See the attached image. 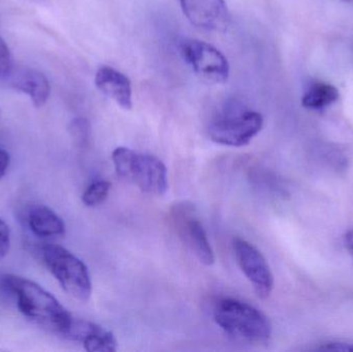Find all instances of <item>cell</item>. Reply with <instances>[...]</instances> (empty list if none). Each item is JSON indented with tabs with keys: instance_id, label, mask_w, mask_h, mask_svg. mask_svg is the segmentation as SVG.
I'll use <instances>...</instances> for the list:
<instances>
[{
	"instance_id": "obj_2",
	"label": "cell",
	"mask_w": 353,
	"mask_h": 352,
	"mask_svg": "<svg viewBox=\"0 0 353 352\" xmlns=\"http://www.w3.org/2000/svg\"><path fill=\"white\" fill-rule=\"evenodd\" d=\"M116 173L145 194L163 196L169 188L165 163L152 154L119 147L112 154Z\"/></svg>"
},
{
	"instance_id": "obj_15",
	"label": "cell",
	"mask_w": 353,
	"mask_h": 352,
	"mask_svg": "<svg viewBox=\"0 0 353 352\" xmlns=\"http://www.w3.org/2000/svg\"><path fill=\"white\" fill-rule=\"evenodd\" d=\"M112 184L108 181L93 182L88 186L82 196V200L87 207H95L105 202V198L109 196Z\"/></svg>"
},
{
	"instance_id": "obj_16",
	"label": "cell",
	"mask_w": 353,
	"mask_h": 352,
	"mask_svg": "<svg viewBox=\"0 0 353 352\" xmlns=\"http://www.w3.org/2000/svg\"><path fill=\"white\" fill-rule=\"evenodd\" d=\"M70 132L79 146H85L90 138V124L85 118H76L70 123Z\"/></svg>"
},
{
	"instance_id": "obj_13",
	"label": "cell",
	"mask_w": 353,
	"mask_h": 352,
	"mask_svg": "<svg viewBox=\"0 0 353 352\" xmlns=\"http://www.w3.org/2000/svg\"><path fill=\"white\" fill-rule=\"evenodd\" d=\"M27 223L30 231L37 237H55L65 231L61 217L45 205L37 204L29 207Z\"/></svg>"
},
{
	"instance_id": "obj_20",
	"label": "cell",
	"mask_w": 353,
	"mask_h": 352,
	"mask_svg": "<svg viewBox=\"0 0 353 352\" xmlns=\"http://www.w3.org/2000/svg\"><path fill=\"white\" fill-rule=\"evenodd\" d=\"M10 165V155L6 151L0 149V180L4 177Z\"/></svg>"
},
{
	"instance_id": "obj_4",
	"label": "cell",
	"mask_w": 353,
	"mask_h": 352,
	"mask_svg": "<svg viewBox=\"0 0 353 352\" xmlns=\"http://www.w3.org/2000/svg\"><path fill=\"white\" fill-rule=\"evenodd\" d=\"M41 258L48 270L68 296L84 303L89 301L92 283L88 269L80 258L56 244L43 246Z\"/></svg>"
},
{
	"instance_id": "obj_18",
	"label": "cell",
	"mask_w": 353,
	"mask_h": 352,
	"mask_svg": "<svg viewBox=\"0 0 353 352\" xmlns=\"http://www.w3.org/2000/svg\"><path fill=\"white\" fill-rule=\"evenodd\" d=\"M10 231L8 225L0 218V258H4L10 251Z\"/></svg>"
},
{
	"instance_id": "obj_14",
	"label": "cell",
	"mask_w": 353,
	"mask_h": 352,
	"mask_svg": "<svg viewBox=\"0 0 353 352\" xmlns=\"http://www.w3.org/2000/svg\"><path fill=\"white\" fill-rule=\"evenodd\" d=\"M339 90L330 83L314 82L303 95V107L309 110H323L339 99Z\"/></svg>"
},
{
	"instance_id": "obj_1",
	"label": "cell",
	"mask_w": 353,
	"mask_h": 352,
	"mask_svg": "<svg viewBox=\"0 0 353 352\" xmlns=\"http://www.w3.org/2000/svg\"><path fill=\"white\" fill-rule=\"evenodd\" d=\"M3 284L16 297L21 313L34 324L58 336L68 338L74 318L45 289L22 277L8 275Z\"/></svg>"
},
{
	"instance_id": "obj_21",
	"label": "cell",
	"mask_w": 353,
	"mask_h": 352,
	"mask_svg": "<svg viewBox=\"0 0 353 352\" xmlns=\"http://www.w3.org/2000/svg\"><path fill=\"white\" fill-rule=\"evenodd\" d=\"M344 244H345L346 250L353 260V229L348 231L344 237Z\"/></svg>"
},
{
	"instance_id": "obj_6",
	"label": "cell",
	"mask_w": 353,
	"mask_h": 352,
	"mask_svg": "<svg viewBox=\"0 0 353 352\" xmlns=\"http://www.w3.org/2000/svg\"><path fill=\"white\" fill-rule=\"evenodd\" d=\"M181 55L197 76L205 82L222 84L230 76L225 56L213 45L199 39H187L181 43Z\"/></svg>"
},
{
	"instance_id": "obj_7",
	"label": "cell",
	"mask_w": 353,
	"mask_h": 352,
	"mask_svg": "<svg viewBox=\"0 0 353 352\" xmlns=\"http://www.w3.org/2000/svg\"><path fill=\"white\" fill-rule=\"evenodd\" d=\"M170 219L176 235L197 260L205 266H212L215 262L213 249L192 205L187 203L175 205L170 212Z\"/></svg>"
},
{
	"instance_id": "obj_8",
	"label": "cell",
	"mask_w": 353,
	"mask_h": 352,
	"mask_svg": "<svg viewBox=\"0 0 353 352\" xmlns=\"http://www.w3.org/2000/svg\"><path fill=\"white\" fill-rule=\"evenodd\" d=\"M232 247L239 267L256 295L261 299L269 298L274 289V276L263 254L252 244L240 238L234 240Z\"/></svg>"
},
{
	"instance_id": "obj_12",
	"label": "cell",
	"mask_w": 353,
	"mask_h": 352,
	"mask_svg": "<svg viewBox=\"0 0 353 352\" xmlns=\"http://www.w3.org/2000/svg\"><path fill=\"white\" fill-rule=\"evenodd\" d=\"M95 85L122 109H132V82L119 70L110 66H101L95 74Z\"/></svg>"
},
{
	"instance_id": "obj_19",
	"label": "cell",
	"mask_w": 353,
	"mask_h": 352,
	"mask_svg": "<svg viewBox=\"0 0 353 352\" xmlns=\"http://www.w3.org/2000/svg\"><path fill=\"white\" fill-rule=\"evenodd\" d=\"M319 351H353V341H329L323 343Z\"/></svg>"
},
{
	"instance_id": "obj_9",
	"label": "cell",
	"mask_w": 353,
	"mask_h": 352,
	"mask_svg": "<svg viewBox=\"0 0 353 352\" xmlns=\"http://www.w3.org/2000/svg\"><path fill=\"white\" fill-rule=\"evenodd\" d=\"M180 3L187 20L196 28L225 32L230 26L225 0H180Z\"/></svg>"
},
{
	"instance_id": "obj_10",
	"label": "cell",
	"mask_w": 353,
	"mask_h": 352,
	"mask_svg": "<svg viewBox=\"0 0 353 352\" xmlns=\"http://www.w3.org/2000/svg\"><path fill=\"white\" fill-rule=\"evenodd\" d=\"M68 339L80 341L89 352H114L118 349L113 333L87 320L74 318Z\"/></svg>"
},
{
	"instance_id": "obj_23",
	"label": "cell",
	"mask_w": 353,
	"mask_h": 352,
	"mask_svg": "<svg viewBox=\"0 0 353 352\" xmlns=\"http://www.w3.org/2000/svg\"><path fill=\"white\" fill-rule=\"evenodd\" d=\"M344 1L352 2V3H353V0H344Z\"/></svg>"
},
{
	"instance_id": "obj_17",
	"label": "cell",
	"mask_w": 353,
	"mask_h": 352,
	"mask_svg": "<svg viewBox=\"0 0 353 352\" xmlns=\"http://www.w3.org/2000/svg\"><path fill=\"white\" fill-rule=\"evenodd\" d=\"M12 70V55L6 41L0 37V76L6 78Z\"/></svg>"
},
{
	"instance_id": "obj_5",
	"label": "cell",
	"mask_w": 353,
	"mask_h": 352,
	"mask_svg": "<svg viewBox=\"0 0 353 352\" xmlns=\"http://www.w3.org/2000/svg\"><path fill=\"white\" fill-rule=\"evenodd\" d=\"M263 118L259 112L234 110L214 118L208 126L213 142L223 146L243 147L261 132Z\"/></svg>"
},
{
	"instance_id": "obj_11",
	"label": "cell",
	"mask_w": 353,
	"mask_h": 352,
	"mask_svg": "<svg viewBox=\"0 0 353 352\" xmlns=\"http://www.w3.org/2000/svg\"><path fill=\"white\" fill-rule=\"evenodd\" d=\"M10 86L28 95L34 107H41L49 99L51 87L47 76L39 70L30 68L10 70L6 76Z\"/></svg>"
},
{
	"instance_id": "obj_22",
	"label": "cell",
	"mask_w": 353,
	"mask_h": 352,
	"mask_svg": "<svg viewBox=\"0 0 353 352\" xmlns=\"http://www.w3.org/2000/svg\"><path fill=\"white\" fill-rule=\"evenodd\" d=\"M29 1H37V2H39V1H41V0H29Z\"/></svg>"
},
{
	"instance_id": "obj_3",
	"label": "cell",
	"mask_w": 353,
	"mask_h": 352,
	"mask_svg": "<svg viewBox=\"0 0 353 352\" xmlns=\"http://www.w3.org/2000/svg\"><path fill=\"white\" fill-rule=\"evenodd\" d=\"M216 324L230 336L241 340L263 342L271 337L269 318L250 304L236 299H223L214 309Z\"/></svg>"
}]
</instances>
